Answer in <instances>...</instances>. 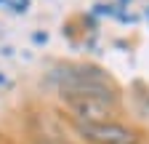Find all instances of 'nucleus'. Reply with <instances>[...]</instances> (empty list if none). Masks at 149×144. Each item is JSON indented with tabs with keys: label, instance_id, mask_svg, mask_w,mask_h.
Returning a JSON list of instances; mask_svg holds the SVG:
<instances>
[{
	"label": "nucleus",
	"instance_id": "9",
	"mask_svg": "<svg viewBox=\"0 0 149 144\" xmlns=\"http://www.w3.org/2000/svg\"><path fill=\"white\" fill-rule=\"evenodd\" d=\"M0 8H8V0H0Z\"/></svg>",
	"mask_w": 149,
	"mask_h": 144
},
{
	"label": "nucleus",
	"instance_id": "4",
	"mask_svg": "<svg viewBox=\"0 0 149 144\" xmlns=\"http://www.w3.org/2000/svg\"><path fill=\"white\" fill-rule=\"evenodd\" d=\"M8 8H11V13H16V16H24V13L32 8V0H8Z\"/></svg>",
	"mask_w": 149,
	"mask_h": 144
},
{
	"label": "nucleus",
	"instance_id": "6",
	"mask_svg": "<svg viewBox=\"0 0 149 144\" xmlns=\"http://www.w3.org/2000/svg\"><path fill=\"white\" fill-rule=\"evenodd\" d=\"M32 43L35 45H45L48 43V32L43 29V32H32Z\"/></svg>",
	"mask_w": 149,
	"mask_h": 144
},
{
	"label": "nucleus",
	"instance_id": "3",
	"mask_svg": "<svg viewBox=\"0 0 149 144\" xmlns=\"http://www.w3.org/2000/svg\"><path fill=\"white\" fill-rule=\"evenodd\" d=\"M59 101L67 110V120L74 123L117 120L120 112V96H64Z\"/></svg>",
	"mask_w": 149,
	"mask_h": 144
},
{
	"label": "nucleus",
	"instance_id": "7",
	"mask_svg": "<svg viewBox=\"0 0 149 144\" xmlns=\"http://www.w3.org/2000/svg\"><path fill=\"white\" fill-rule=\"evenodd\" d=\"M128 3H133V0H117V8H128Z\"/></svg>",
	"mask_w": 149,
	"mask_h": 144
},
{
	"label": "nucleus",
	"instance_id": "8",
	"mask_svg": "<svg viewBox=\"0 0 149 144\" xmlns=\"http://www.w3.org/2000/svg\"><path fill=\"white\" fill-rule=\"evenodd\" d=\"M144 19H146V24H149V6H146V11H144Z\"/></svg>",
	"mask_w": 149,
	"mask_h": 144
},
{
	"label": "nucleus",
	"instance_id": "2",
	"mask_svg": "<svg viewBox=\"0 0 149 144\" xmlns=\"http://www.w3.org/2000/svg\"><path fill=\"white\" fill-rule=\"evenodd\" d=\"M74 136L83 144H141L139 128L123 120H104V123H74L69 120Z\"/></svg>",
	"mask_w": 149,
	"mask_h": 144
},
{
	"label": "nucleus",
	"instance_id": "1",
	"mask_svg": "<svg viewBox=\"0 0 149 144\" xmlns=\"http://www.w3.org/2000/svg\"><path fill=\"white\" fill-rule=\"evenodd\" d=\"M45 83L59 99L64 96H120L115 78L91 62H56L45 72Z\"/></svg>",
	"mask_w": 149,
	"mask_h": 144
},
{
	"label": "nucleus",
	"instance_id": "5",
	"mask_svg": "<svg viewBox=\"0 0 149 144\" xmlns=\"http://www.w3.org/2000/svg\"><path fill=\"white\" fill-rule=\"evenodd\" d=\"M35 144H72V141H67V139H59V136H37L35 139Z\"/></svg>",
	"mask_w": 149,
	"mask_h": 144
}]
</instances>
